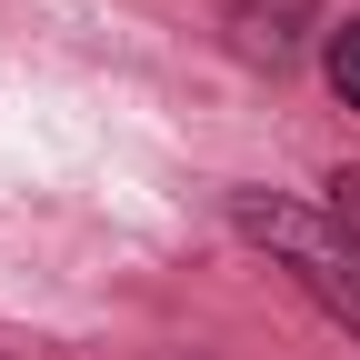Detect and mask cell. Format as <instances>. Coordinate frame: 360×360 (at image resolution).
Here are the masks:
<instances>
[{"label": "cell", "instance_id": "obj_2", "mask_svg": "<svg viewBox=\"0 0 360 360\" xmlns=\"http://www.w3.org/2000/svg\"><path fill=\"white\" fill-rule=\"evenodd\" d=\"M321 70H330V90H340V101L360 110V20H340V30H330V51H321Z\"/></svg>", "mask_w": 360, "mask_h": 360}, {"label": "cell", "instance_id": "obj_1", "mask_svg": "<svg viewBox=\"0 0 360 360\" xmlns=\"http://www.w3.org/2000/svg\"><path fill=\"white\" fill-rule=\"evenodd\" d=\"M330 191H340L330 210H300V200H260V191H240L231 220H240V231L281 260L321 310H330L340 330H360V170L330 180Z\"/></svg>", "mask_w": 360, "mask_h": 360}]
</instances>
